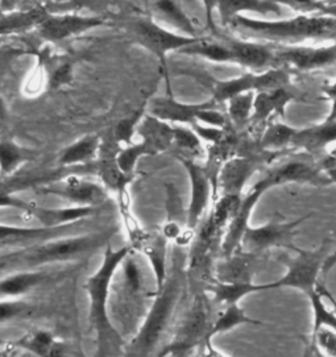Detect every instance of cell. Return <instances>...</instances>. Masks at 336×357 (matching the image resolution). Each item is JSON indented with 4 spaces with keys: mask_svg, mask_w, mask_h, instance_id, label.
Segmentation results:
<instances>
[{
    "mask_svg": "<svg viewBox=\"0 0 336 357\" xmlns=\"http://www.w3.org/2000/svg\"><path fill=\"white\" fill-rule=\"evenodd\" d=\"M6 344V343H4V342H3V340H1V339H0V347H3V345Z\"/></svg>",
    "mask_w": 336,
    "mask_h": 357,
    "instance_id": "cell-54",
    "label": "cell"
},
{
    "mask_svg": "<svg viewBox=\"0 0 336 357\" xmlns=\"http://www.w3.org/2000/svg\"><path fill=\"white\" fill-rule=\"evenodd\" d=\"M277 45L278 66L293 73H310L336 65V43L327 47Z\"/></svg>",
    "mask_w": 336,
    "mask_h": 357,
    "instance_id": "cell-16",
    "label": "cell"
},
{
    "mask_svg": "<svg viewBox=\"0 0 336 357\" xmlns=\"http://www.w3.org/2000/svg\"><path fill=\"white\" fill-rule=\"evenodd\" d=\"M322 87L307 89L300 84L290 82L273 90L256 93L248 131L259 139L269 123L285 115L289 103L296 102L303 105H319L326 102Z\"/></svg>",
    "mask_w": 336,
    "mask_h": 357,
    "instance_id": "cell-10",
    "label": "cell"
},
{
    "mask_svg": "<svg viewBox=\"0 0 336 357\" xmlns=\"http://www.w3.org/2000/svg\"><path fill=\"white\" fill-rule=\"evenodd\" d=\"M10 352H11L10 348H7V347H0V357H8Z\"/></svg>",
    "mask_w": 336,
    "mask_h": 357,
    "instance_id": "cell-51",
    "label": "cell"
},
{
    "mask_svg": "<svg viewBox=\"0 0 336 357\" xmlns=\"http://www.w3.org/2000/svg\"><path fill=\"white\" fill-rule=\"evenodd\" d=\"M102 144V137L98 135H87L77 142L68 145L62 149L57 162L60 167H78L96 162L99 149Z\"/></svg>",
    "mask_w": 336,
    "mask_h": 357,
    "instance_id": "cell-27",
    "label": "cell"
},
{
    "mask_svg": "<svg viewBox=\"0 0 336 357\" xmlns=\"http://www.w3.org/2000/svg\"><path fill=\"white\" fill-rule=\"evenodd\" d=\"M123 26L127 31L128 36L132 38L133 43L146 49L156 57L160 65L164 69V75L169 84V52H178L198 40V37H189L181 33H174L165 29L162 25L156 22L151 15H135L130 16L123 22Z\"/></svg>",
    "mask_w": 336,
    "mask_h": 357,
    "instance_id": "cell-11",
    "label": "cell"
},
{
    "mask_svg": "<svg viewBox=\"0 0 336 357\" xmlns=\"http://www.w3.org/2000/svg\"><path fill=\"white\" fill-rule=\"evenodd\" d=\"M20 0H1V10L3 13H11L17 10Z\"/></svg>",
    "mask_w": 336,
    "mask_h": 357,
    "instance_id": "cell-49",
    "label": "cell"
},
{
    "mask_svg": "<svg viewBox=\"0 0 336 357\" xmlns=\"http://www.w3.org/2000/svg\"><path fill=\"white\" fill-rule=\"evenodd\" d=\"M327 155H330L331 158H334V160H336V146L334 148V149H330L328 152H327Z\"/></svg>",
    "mask_w": 336,
    "mask_h": 357,
    "instance_id": "cell-52",
    "label": "cell"
},
{
    "mask_svg": "<svg viewBox=\"0 0 336 357\" xmlns=\"http://www.w3.org/2000/svg\"><path fill=\"white\" fill-rule=\"evenodd\" d=\"M243 324L260 326V324H264V323L248 317L244 309L239 306V303L223 306V310L219 311L216 314L215 318H214L211 330H210V337L214 339L216 335L229 333V331H232L234 328L243 326Z\"/></svg>",
    "mask_w": 336,
    "mask_h": 357,
    "instance_id": "cell-33",
    "label": "cell"
},
{
    "mask_svg": "<svg viewBox=\"0 0 336 357\" xmlns=\"http://www.w3.org/2000/svg\"><path fill=\"white\" fill-rule=\"evenodd\" d=\"M41 194L59 197L72 203L77 207H93L99 208L107 202V189L94 181L78 178V177H68L57 183L47 185L40 188Z\"/></svg>",
    "mask_w": 336,
    "mask_h": 357,
    "instance_id": "cell-18",
    "label": "cell"
},
{
    "mask_svg": "<svg viewBox=\"0 0 336 357\" xmlns=\"http://www.w3.org/2000/svg\"><path fill=\"white\" fill-rule=\"evenodd\" d=\"M227 28L245 40L270 44L298 45V43L310 40L336 43V19L319 13L298 15L293 19L278 22L254 20L245 15H239Z\"/></svg>",
    "mask_w": 336,
    "mask_h": 357,
    "instance_id": "cell-3",
    "label": "cell"
},
{
    "mask_svg": "<svg viewBox=\"0 0 336 357\" xmlns=\"http://www.w3.org/2000/svg\"><path fill=\"white\" fill-rule=\"evenodd\" d=\"M322 165H323L324 173L330 178V182L336 183V160L331 158L328 155H326L322 158Z\"/></svg>",
    "mask_w": 336,
    "mask_h": 357,
    "instance_id": "cell-45",
    "label": "cell"
},
{
    "mask_svg": "<svg viewBox=\"0 0 336 357\" xmlns=\"http://www.w3.org/2000/svg\"><path fill=\"white\" fill-rule=\"evenodd\" d=\"M167 220L161 228L162 235L169 243H176L189 229L186 227V215L182 208L180 192L173 183L167 185Z\"/></svg>",
    "mask_w": 336,
    "mask_h": 357,
    "instance_id": "cell-31",
    "label": "cell"
},
{
    "mask_svg": "<svg viewBox=\"0 0 336 357\" xmlns=\"http://www.w3.org/2000/svg\"><path fill=\"white\" fill-rule=\"evenodd\" d=\"M152 10L158 19L178 29L181 35L201 37L198 35V28L185 13L181 0H152Z\"/></svg>",
    "mask_w": 336,
    "mask_h": 357,
    "instance_id": "cell-30",
    "label": "cell"
},
{
    "mask_svg": "<svg viewBox=\"0 0 336 357\" xmlns=\"http://www.w3.org/2000/svg\"><path fill=\"white\" fill-rule=\"evenodd\" d=\"M3 13V10H1V0H0V15Z\"/></svg>",
    "mask_w": 336,
    "mask_h": 357,
    "instance_id": "cell-55",
    "label": "cell"
},
{
    "mask_svg": "<svg viewBox=\"0 0 336 357\" xmlns=\"http://www.w3.org/2000/svg\"><path fill=\"white\" fill-rule=\"evenodd\" d=\"M277 6H287L296 13H300V15H312V13H319L323 3L318 0H269Z\"/></svg>",
    "mask_w": 336,
    "mask_h": 357,
    "instance_id": "cell-41",
    "label": "cell"
},
{
    "mask_svg": "<svg viewBox=\"0 0 336 357\" xmlns=\"http://www.w3.org/2000/svg\"><path fill=\"white\" fill-rule=\"evenodd\" d=\"M318 1H322V0H318Z\"/></svg>",
    "mask_w": 336,
    "mask_h": 357,
    "instance_id": "cell-57",
    "label": "cell"
},
{
    "mask_svg": "<svg viewBox=\"0 0 336 357\" xmlns=\"http://www.w3.org/2000/svg\"><path fill=\"white\" fill-rule=\"evenodd\" d=\"M322 91H323L324 99L331 103V111L327 118H336V82L326 84L322 87Z\"/></svg>",
    "mask_w": 336,
    "mask_h": 357,
    "instance_id": "cell-44",
    "label": "cell"
},
{
    "mask_svg": "<svg viewBox=\"0 0 336 357\" xmlns=\"http://www.w3.org/2000/svg\"><path fill=\"white\" fill-rule=\"evenodd\" d=\"M307 299L312 311V333L319 328H330L336 333V314L330 306L326 305L322 296L315 290V293Z\"/></svg>",
    "mask_w": 336,
    "mask_h": 357,
    "instance_id": "cell-37",
    "label": "cell"
},
{
    "mask_svg": "<svg viewBox=\"0 0 336 357\" xmlns=\"http://www.w3.org/2000/svg\"><path fill=\"white\" fill-rule=\"evenodd\" d=\"M322 158H316L303 152H293L281 157L280 162L276 161L268 167L264 176L253 185L245 195H243V199L250 206L256 207L265 192L277 186L300 183L323 188L331 185L330 178L324 173Z\"/></svg>",
    "mask_w": 336,
    "mask_h": 357,
    "instance_id": "cell-7",
    "label": "cell"
},
{
    "mask_svg": "<svg viewBox=\"0 0 336 357\" xmlns=\"http://www.w3.org/2000/svg\"><path fill=\"white\" fill-rule=\"evenodd\" d=\"M49 13L44 7H33L29 10H15L0 15V38L36 31Z\"/></svg>",
    "mask_w": 336,
    "mask_h": 357,
    "instance_id": "cell-26",
    "label": "cell"
},
{
    "mask_svg": "<svg viewBox=\"0 0 336 357\" xmlns=\"http://www.w3.org/2000/svg\"><path fill=\"white\" fill-rule=\"evenodd\" d=\"M15 345L36 357H66L65 344L47 330H36L24 335Z\"/></svg>",
    "mask_w": 336,
    "mask_h": 357,
    "instance_id": "cell-29",
    "label": "cell"
},
{
    "mask_svg": "<svg viewBox=\"0 0 336 357\" xmlns=\"http://www.w3.org/2000/svg\"><path fill=\"white\" fill-rule=\"evenodd\" d=\"M8 118V108L3 99V96H0V124H3Z\"/></svg>",
    "mask_w": 336,
    "mask_h": 357,
    "instance_id": "cell-50",
    "label": "cell"
},
{
    "mask_svg": "<svg viewBox=\"0 0 336 357\" xmlns=\"http://www.w3.org/2000/svg\"><path fill=\"white\" fill-rule=\"evenodd\" d=\"M177 160H180L190 178V201L186 213V227L194 231L207 211L208 204L215 198L214 181L204 165L197 162V160L181 155H177Z\"/></svg>",
    "mask_w": 336,
    "mask_h": 357,
    "instance_id": "cell-15",
    "label": "cell"
},
{
    "mask_svg": "<svg viewBox=\"0 0 336 357\" xmlns=\"http://www.w3.org/2000/svg\"><path fill=\"white\" fill-rule=\"evenodd\" d=\"M219 107L220 106L211 99L199 105H183L171 96H164L151 100L148 114L176 126L192 128L197 124H202L222 128L227 124V115Z\"/></svg>",
    "mask_w": 336,
    "mask_h": 357,
    "instance_id": "cell-12",
    "label": "cell"
},
{
    "mask_svg": "<svg viewBox=\"0 0 336 357\" xmlns=\"http://www.w3.org/2000/svg\"><path fill=\"white\" fill-rule=\"evenodd\" d=\"M144 107L139 108L130 114L128 116L123 118L116 123L112 131V140L116 144H125L130 145L132 144V137L137 131V126L140 124L142 119L144 118Z\"/></svg>",
    "mask_w": 336,
    "mask_h": 357,
    "instance_id": "cell-38",
    "label": "cell"
},
{
    "mask_svg": "<svg viewBox=\"0 0 336 357\" xmlns=\"http://www.w3.org/2000/svg\"><path fill=\"white\" fill-rule=\"evenodd\" d=\"M173 148H177V155L189 158H201L206 155L202 140L190 127L173 126Z\"/></svg>",
    "mask_w": 336,
    "mask_h": 357,
    "instance_id": "cell-35",
    "label": "cell"
},
{
    "mask_svg": "<svg viewBox=\"0 0 336 357\" xmlns=\"http://www.w3.org/2000/svg\"><path fill=\"white\" fill-rule=\"evenodd\" d=\"M105 24H107V20L100 16L49 13L47 19L37 26L36 32L44 41L57 44L72 37L81 36Z\"/></svg>",
    "mask_w": 336,
    "mask_h": 357,
    "instance_id": "cell-17",
    "label": "cell"
},
{
    "mask_svg": "<svg viewBox=\"0 0 336 357\" xmlns=\"http://www.w3.org/2000/svg\"><path fill=\"white\" fill-rule=\"evenodd\" d=\"M316 291L322 296L324 301H327L330 303V307L336 314V298L331 294V291L323 284H321V282H318V285H316Z\"/></svg>",
    "mask_w": 336,
    "mask_h": 357,
    "instance_id": "cell-46",
    "label": "cell"
},
{
    "mask_svg": "<svg viewBox=\"0 0 336 357\" xmlns=\"http://www.w3.org/2000/svg\"><path fill=\"white\" fill-rule=\"evenodd\" d=\"M188 261L183 248L176 247L169 262L168 278L164 287L155 293L152 306L121 357H156L164 337L174 327L188 293Z\"/></svg>",
    "mask_w": 336,
    "mask_h": 357,
    "instance_id": "cell-1",
    "label": "cell"
},
{
    "mask_svg": "<svg viewBox=\"0 0 336 357\" xmlns=\"http://www.w3.org/2000/svg\"><path fill=\"white\" fill-rule=\"evenodd\" d=\"M336 143V118H326L322 123L306 128H293L289 135V152H303L322 158L327 148Z\"/></svg>",
    "mask_w": 336,
    "mask_h": 357,
    "instance_id": "cell-19",
    "label": "cell"
},
{
    "mask_svg": "<svg viewBox=\"0 0 336 357\" xmlns=\"http://www.w3.org/2000/svg\"><path fill=\"white\" fill-rule=\"evenodd\" d=\"M131 245L114 250L108 244L105 250L103 260L91 274L84 289L89 296V321L96 336V357H121L125 342L114 326L108 312V301L111 294L112 282L121 269V262L132 252Z\"/></svg>",
    "mask_w": 336,
    "mask_h": 357,
    "instance_id": "cell-2",
    "label": "cell"
},
{
    "mask_svg": "<svg viewBox=\"0 0 336 357\" xmlns=\"http://www.w3.org/2000/svg\"><path fill=\"white\" fill-rule=\"evenodd\" d=\"M115 232V228H108L96 234L49 238L0 257V268L22 266L24 271H32L41 265L77 261L106 248Z\"/></svg>",
    "mask_w": 336,
    "mask_h": 357,
    "instance_id": "cell-4",
    "label": "cell"
},
{
    "mask_svg": "<svg viewBox=\"0 0 336 357\" xmlns=\"http://www.w3.org/2000/svg\"><path fill=\"white\" fill-rule=\"evenodd\" d=\"M169 241L160 231H146L144 238L135 247V252L144 255L146 261L151 264L155 274L156 291H160L168 278L169 273Z\"/></svg>",
    "mask_w": 336,
    "mask_h": 357,
    "instance_id": "cell-21",
    "label": "cell"
},
{
    "mask_svg": "<svg viewBox=\"0 0 336 357\" xmlns=\"http://www.w3.org/2000/svg\"><path fill=\"white\" fill-rule=\"evenodd\" d=\"M35 203L25 202L20 198H16L13 192L0 190V208H16L28 214Z\"/></svg>",
    "mask_w": 336,
    "mask_h": 357,
    "instance_id": "cell-42",
    "label": "cell"
},
{
    "mask_svg": "<svg viewBox=\"0 0 336 357\" xmlns=\"http://www.w3.org/2000/svg\"><path fill=\"white\" fill-rule=\"evenodd\" d=\"M310 345L321 355L336 357V333L330 328H319L310 335Z\"/></svg>",
    "mask_w": 336,
    "mask_h": 357,
    "instance_id": "cell-40",
    "label": "cell"
},
{
    "mask_svg": "<svg viewBox=\"0 0 336 357\" xmlns=\"http://www.w3.org/2000/svg\"><path fill=\"white\" fill-rule=\"evenodd\" d=\"M98 208L93 207H77L70 206L65 208H48L33 204L31 211L26 215L36 219L41 227L45 228H63L72 223H78L84 219L96 214Z\"/></svg>",
    "mask_w": 336,
    "mask_h": 357,
    "instance_id": "cell-24",
    "label": "cell"
},
{
    "mask_svg": "<svg viewBox=\"0 0 336 357\" xmlns=\"http://www.w3.org/2000/svg\"><path fill=\"white\" fill-rule=\"evenodd\" d=\"M206 10V24L210 32L215 35L217 26L214 23V13H217L224 26L244 13H257L260 15H280L281 7L269 0H202Z\"/></svg>",
    "mask_w": 336,
    "mask_h": 357,
    "instance_id": "cell-20",
    "label": "cell"
},
{
    "mask_svg": "<svg viewBox=\"0 0 336 357\" xmlns=\"http://www.w3.org/2000/svg\"><path fill=\"white\" fill-rule=\"evenodd\" d=\"M37 155L35 149L23 146L10 139H0V177L6 178L13 176L26 162L33 161Z\"/></svg>",
    "mask_w": 336,
    "mask_h": 357,
    "instance_id": "cell-32",
    "label": "cell"
},
{
    "mask_svg": "<svg viewBox=\"0 0 336 357\" xmlns=\"http://www.w3.org/2000/svg\"><path fill=\"white\" fill-rule=\"evenodd\" d=\"M0 40H1V38H0Z\"/></svg>",
    "mask_w": 336,
    "mask_h": 357,
    "instance_id": "cell-58",
    "label": "cell"
},
{
    "mask_svg": "<svg viewBox=\"0 0 336 357\" xmlns=\"http://www.w3.org/2000/svg\"><path fill=\"white\" fill-rule=\"evenodd\" d=\"M63 228H45V227H16L0 225V248L32 245L49 238H59Z\"/></svg>",
    "mask_w": 336,
    "mask_h": 357,
    "instance_id": "cell-25",
    "label": "cell"
},
{
    "mask_svg": "<svg viewBox=\"0 0 336 357\" xmlns=\"http://www.w3.org/2000/svg\"><path fill=\"white\" fill-rule=\"evenodd\" d=\"M287 155L289 153L273 152L260 146L250 153L231 157L216 176L215 195L216 190L220 195H243L247 182L259 169L269 167Z\"/></svg>",
    "mask_w": 336,
    "mask_h": 357,
    "instance_id": "cell-13",
    "label": "cell"
},
{
    "mask_svg": "<svg viewBox=\"0 0 336 357\" xmlns=\"http://www.w3.org/2000/svg\"><path fill=\"white\" fill-rule=\"evenodd\" d=\"M323 6H334L336 4V0H322Z\"/></svg>",
    "mask_w": 336,
    "mask_h": 357,
    "instance_id": "cell-53",
    "label": "cell"
},
{
    "mask_svg": "<svg viewBox=\"0 0 336 357\" xmlns=\"http://www.w3.org/2000/svg\"><path fill=\"white\" fill-rule=\"evenodd\" d=\"M136 133L142 137L140 143H143L149 155H158L173 148V126L149 114H145Z\"/></svg>",
    "mask_w": 336,
    "mask_h": 357,
    "instance_id": "cell-22",
    "label": "cell"
},
{
    "mask_svg": "<svg viewBox=\"0 0 336 357\" xmlns=\"http://www.w3.org/2000/svg\"><path fill=\"white\" fill-rule=\"evenodd\" d=\"M70 78H72V68L70 66H62L54 74V81L59 86L69 82Z\"/></svg>",
    "mask_w": 336,
    "mask_h": 357,
    "instance_id": "cell-47",
    "label": "cell"
},
{
    "mask_svg": "<svg viewBox=\"0 0 336 357\" xmlns=\"http://www.w3.org/2000/svg\"><path fill=\"white\" fill-rule=\"evenodd\" d=\"M309 216H303L296 220H270L263 226L245 227L241 235L239 250L245 253L263 255L272 248H282L291 250L297 248L294 245V238L297 235V228Z\"/></svg>",
    "mask_w": 336,
    "mask_h": 357,
    "instance_id": "cell-14",
    "label": "cell"
},
{
    "mask_svg": "<svg viewBox=\"0 0 336 357\" xmlns=\"http://www.w3.org/2000/svg\"><path fill=\"white\" fill-rule=\"evenodd\" d=\"M36 306L22 298L0 299V324L7 321H24L35 315Z\"/></svg>",
    "mask_w": 336,
    "mask_h": 357,
    "instance_id": "cell-36",
    "label": "cell"
},
{
    "mask_svg": "<svg viewBox=\"0 0 336 357\" xmlns=\"http://www.w3.org/2000/svg\"><path fill=\"white\" fill-rule=\"evenodd\" d=\"M315 352H316V356L322 357V355H321V354H319V352H318V351H315Z\"/></svg>",
    "mask_w": 336,
    "mask_h": 357,
    "instance_id": "cell-56",
    "label": "cell"
},
{
    "mask_svg": "<svg viewBox=\"0 0 336 357\" xmlns=\"http://www.w3.org/2000/svg\"><path fill=\"white\" fill-rule=\"evenodd\" d=\"M254 93H247L231 98L226 103V115L229 126L239 132L248 131L252 116ZM250 132V131H248Z\"/></svg>",
    "mask_w": 336,
    "mask_h": 357,
    "instance_id": "cell-34",
    "label": "cell"
},
{
    "mask_svg": "<svg viewBox=\"0 0 336 357\" xmlns=\"http://www.w3.org/2000/svg\"><path fill=\"white\" fill-rule=\"evenodd\" d=\"M213 303L207 290L197 291L186 310L178 315L168 343L160 349L156 357H188L192 351L198 349L204 339L210 336L215 318Z\"/></svg>",
    "mask_w": 336,
    "mask_h": 357,
    "instance_id": "cell-8",
    "label": "cell"
},
{
    "mask_svg": "<svg viewBox=\"0 0 336 357\" xmlns=\"http://www.w3.org/2000/svg\"><path fill=\"white\" fill-rule=\"evenodd\" d=\"M330 241V238H326L315 250H300L297 247L294 250L296 255L290 257L282 255L280 260L287 268L285 274L273 282L257 284V293L288 287L296 289L306 297H310L316 290L319 275H322L324 260L331 252Z\"/></svg>",
    "mask_w": 336,
    "mask_h": 357,
    "instance_id": "cell-9",
    "label": "cell"
},
{
    "mask_svg": "<svg viewBox=\"0 0 336 357\" xmlns=\"http://www.w3.org/2000/svg\"><path fill=\"white\" fill-rule=\"evenodd\" d=\"M148 155L143 143L130 144L124 148H119L116 153V162L121 172L127 176H133L136 165L142 157Z\"/></svg>",
    "mask_w": 336,
    "mask_h": 357,
    "instance_id": "cell-39",
    "label": "cell"
},
{
    "mask_svg": "<svg viewBox=\"0 0 336 357\" xmlns=\"http://www.w3.org/2000/svg\"><path fill=\"white\" fill-rule=\"evenodd\" d=\"M171 73L176 75H185L197 81L211 94V100H214L219 106L226 105L234 96L247 93L256 94L285 86L293 82L291 77L294 74L285 66L263 73L250 72L231 79H219L201 68L176 66L173 68Z\"/></svg>",
    "mask_w": 336,
    "mask_h": 357,
    "instance_id": "cell-6",
    "label": "cell"
},
{
    "mask_svg": "<svg viewBox=\"0 0 336 357\" xmlns=\"http://www.w3.org/2000/svg\"><path fill=\"white\" fill-rule=\"evenodd\" d=\"M180 53L215 63L239 65L254 73L280 68L276 44L227 36L219 31L213 36L199 37Z\"/></svg>",
    "mask_w": 336,
    "mask_h": 357,
    "instance_id": "cell-5",
    "label": "cell"
},
{
    "mask_svg": "<svg viewBox=\"0 0 336 357\" xmlns=\"http://www.w3.org/2000/svg\"><path fill=\"white\" fill-rule=\"evenodd\" d=\"M214 339L207 336L204 340V343L198 348L201 351V357H231L226 352L220 351L217 347L214 345Z\"/></svg>",
    "mask_w": 336,
    "mask_h": 357,
    "instance_id": "cell-43",
    "label": "cell"
},
{
    "mask_svg": "<svg viewBox=\"0 0 336 357\" xmlns=\"http://www.w3.org/2000/svg\"><path fill=\"white\" fill-rule=\"evenodd\" d=\"M260 261V255L236 250L224 261L215 266V281L217 282H252L253 271Z\"/></svg>",
    "mask_w": 336,
    "mask_h": 357,
    "instance_id": "cell-23",
    "label": "cell"
},
{
    "mask_svg": "<svg viewBox=\"0 0 336 357\" xmlns=\"http://www.w3.org/2000/svg\"><path fill=\"white\" fill-rule=\"evenodd\" d=\"M336 266V250L330 252V255L326 257L323 266H322V275L326 277Z\"/></svg>",
    "mask_w": 336,
    "mask_h": 357,
    "instance_id": "cell-48",
    "label": "cell"
},
{
    "mask_svg": "<svg viewBox=\"0 0 336 357\" xmlns=\"http://www.w3.org/2000/svg\"><path fill=\"white\" fill-rule=\"evenodd\" d=\"M49 280L48 273L40 271H22L0 278V299H13L28 294Z\"/></svg>",
    "mask_w": 336,
    "mask_h": 357,
    "instance_id": "cell-28",
    "label": "cell"
}]
</instances>
